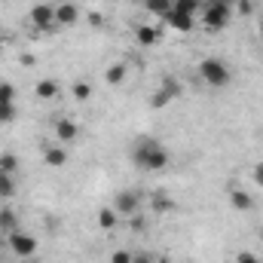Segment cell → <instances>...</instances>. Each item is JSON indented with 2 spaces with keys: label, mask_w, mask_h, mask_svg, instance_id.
Returning a JSON list of instances; mask_svg holds the SVG:
<instances>
[{
  "label": "cell",
  "mask_w": 263,
  "mask_h": 263,
  "mask_svg": "<svg viewBox=\"0 0 263 263\" xmlns=\"http://www.w3.org/2000/svg\"><path fill=\"white\" fill-rule=\"evenodd\" d=\"M43 159H46V165H65L67 162V153L62 150V147H46V153H43Z\"/></svg>",
  "instance_id": "obj_19"
},
{
  "label": "cell",
  "mask_w": 263,
  "mask_h": 263,
  "mask_svg": "<svg viewBox=\"0 0 263 263\" xmlns=\"http://www.w3.org/2000/svg\"><path fill=\"white\" fill-rule=\"evenodd\" d=\"M181 86L175 83V80H165L162 86H159V92H153V98H150V107H156V110H162V107H168L175 98H181Z\"/></svg>",
  "instance_id": "obj_6"
},
{
  "label": "cell",
  "mask_w": 263,
  "mask_h": 263,
  "mask_svg": "<svg viewBox=\"0 0 263 263\" xmlns=\"http://www.w3.org/2000/svg\"><path fill=\"white\" fill-rule=\"evenodd\" d=\"M12 196H15V175L0 172V202H9Z\"/></svg>",
  "instance_id": "obj_15"
},
{
  "label": "cell",
  "mask_w": 263,
  "mask_h": 263,
  "mask_svg": "<svg viewBox=\"0 0 263 263\" xmlns=\"http://www.w3.org/2000/svg\"><path fill=\"white\" fill-rule=\"evenodd\" d=\"M144 6H147V9H150L153 15H162V18H165V15L172 12L175 0H144Z\"/></svg>",
  "instance_id": "obj_18"
},
{
  "label": "cell",
  "mask_w": 263,
  "mask_h": 263,
  "mask_svg": "<svg viewBox=\"0 0 263 263\" xmlns=\"http://www.w3.org/2000/svg\"><path fill=\"white\" fill-rule=\"evenodd\" d=\"M138 208H141V193H138V190H120V193L114 196V211H117L120 217H135Z\"/></svg>",
  "instance_id": "obj_4"
},
{
  "label": "cell",
  "mask_w": 263,
  "mask_h": 263,
  "mask_svg": "<svg viewBox=\"0 0 263 263\" xmlns=\"http://www.w3.org/2000/svg\"><path fill=\"white\" fill-rule=\"evenodd\" d=\"M199 77H202V83L205 86H211V89H227L230 83H233V70L227 62H220V59H202L199 62Z\"/></svg>",
  "instance_id": "obj_3"
},
{
  "label": "cell",
  "mask_w": 263,
  "mask_h": 263,
  "mask_svg": "<svg viewBox=\"0 0 263 263\" xmlns=\"http://www.w3.org/2000/svg\"><path fill=\"white\" fill-rule=\"evenodd\" d=\"M132 263H156V257H153L150 251H135V254H132Z\"/></svg>",
  "instance_id": "obj_26"
},
{
  "label": "cell",
  "mask_w": 263,
  "mask_h": 263,
  "mask_svg": "<svg viewBox=\"0 0 263 263\" xmlns=\"http://www.w3.org/2000/svg\"><path fill=\"white\" fill-rule=\"evenodd\" d=\"M55 135H59V141L70 144V141H77V135H80V126H77L73 120H67V117H59V120H55Z\"/></svg>",
  "instance_id": "obj_11"
},
{
  "label": "cell",
  "mask_w": 263,
  "mask_h": 263,
  "mask_svg": "<svg viewBox=\"0 0 263 263\" xmlns=\"http://www.w3.org/2000/svg\"><path fill=\"white\" fill-rule=\"evenodd\" d=\"M0 230H3L6 236L18 230V220H15V214H12V208H9V205H3V208H0Z\"/></svg>",
  "instance_id": "obj_16"
},
{
  "label": "cell",
  "mask_w": 263,
  "mask_h": 263,
  "mask_svg": "<svg viewBox=\"0 0 263 263\" xmlns=\"http://www.w3.org/2000/svg\"><path fill=\"white\" fill-rule=\"evenodd\" d=\"M12 120H15V104L0 101V126H6V123H12Z\"/></svg>",
  "instance_id": "obj_23"
},
{
  "label": "cell",
  "mask_w": 263,
  "mask_h": 263,
  "mask_svg": "<svg viewBox=\"0 0 263 263\" xmlns=\"http://www.w3.org/2000/svg\"><path fill=\"white\" fill-rule=\"evenodd\" d=\"M230 205L236 211H248V208H254V199L248 196L245 190H239V187H230Z\"/></svg>",
  "instance_id": "obj_13"
},
{
  "label": "cell",
  "mask_w": 263,
  "mask_h": 263,
  "mask_svg": "<svg viewBox=\"0 0 263 263\" xmlns=\"http://www.w3.org/2000/svg\"><path fill=\"white\" fill-rule=\"evenodd\" d=\"M110 263H132V251H126V248L114 251V254H110Z\"/></svg>",
  "instance_id": "obj_25"
},
{
  "label": "cell",
  "mask_w": 263,
  "mask_h": 263,
  "mask_svg": "<svg viewBox=\"0 0 263 263\" xmlns=\"http://www.w3.org/2000/svg\"><path fill=\"white\" fill-rule=\"evenodd\" d=\"M31 25L40 28V31L52 28V25H55V6H49V3H37V6L31 9Z\"/></svg>",
  "instance_id": "obj_7"
},
{
  "label": "cell",
  "mask_w": 263,
  "mask_h": 263,
  "mask_svg": "<svg viewBox=\"0 0 263 263\" xmlns=\"http://www.w3.org/2000/svg\"><path fill=\"white\" fill-rule=\"evenodd\" d=\"M129 159H132V165L141 168V172H162V168L168 165V150H165L156 138L141 135V138L132 141Z\"/></svg>",
  "instance_id": "obj_1"
},
{
  "label": "cell",
  "mask_w": 263,
  "mask_h": 263,
  "mask_svg": "<svg viewBox=\"0 0 263 263\" xmlns=\"http://www.w3.org/2000/svg\"><path fill=\"white\" fill-rule=\"evenodd\" d=\"M77 18H80V6H77V3H59V6H55V25H59V28L77 25Z\"/></svg>",
  "instance_id": "obj_9"
},
{
  "label": "cell",
  "mask_w": 263,
  "mask_h": 263,
  "mask_svg": "<svg viewBox=\"0 0 263 263\" xmlns=\"http://www.w3.org/2000/svg\"><path fill=\"white\" fill-rule=\"evenodd\" d=\"M34 95H37L40 101H52V98H59V95H62V83H59V80H52V77H46V80L34 83Z\"/></svg>",
  "instance_id": "obj_8"
},
{
  "label": "cell",
  "mask_w": 263,
  "mask_h": 263,
  "mask_svg": "<svg viewBox=\"0 0 263 263\" xmlns=\"http://www.w3.org/2000/svg\"><path fill=\"white\" fill-rule=\"evenodd\" d=\"M260 34H263V22H260Z\"/></svg>",
  "instance_id": "obj_32"
},
{
  "label": "cell",
  "mask_w": 263,
  "mask_h": 263,
  "mask_svg": "<svg viewBox=\"0 0 263 263\" xmlns=\"http://www.w3.org/2000/svg\"><path fill=\"white\" fill-rule=\"evenodd\" d=\"M172 9L187 12V15H199V12H202V0H175V6H172Z\"/></svg>",
  "instance_id": "obj_20"
},
{
  "label": "cell",
  "mask_w": 263,
  "mask_h": 263,
  "mask_svg": "<svg viewBox=\"0 0 263 263\" xmlns=\"http://www.w3.org/2000/svg\"><path fill=\"white\" fill-rule=\"evenodd\" d=\"M73 98H77V101H89V98H92V86H89L86 80L73 83Z\"/></svg>",
  "instance_id": "obj_22"
},
{
  "label": "cell",
  "mask_w": 263,
  "mask_h": 263,
  "mask_svg": "<svg viewBox=\"0 0 263 263\" xmlns=\"http://www.w3.org/2000/svg\"><path fill=\"white\" fill-rule=\"evenodd\" d=\"M0 101L15 104V86H12V83H0Z\"/></svg>",
  "instance_id": "obj_24"
},
{
  "label": "cell",
  "mask_w": 263,
  "mask_h": 263,
  "mask_svg": "<svg viewBox=\"0 0 263 263\" xmlns=\"http://www.w3.org/2000/svg\"><path fill=\"white\" fill-rule=\"evenodd\" d=\"M135 40H138L141 46H156V43L162 40V34H159V28H153V25H138V28H135Z\"/></svg>",
  "instance_id": "obj_12"
},
{
  "label": "cell",
  "mask_w": 263,
  "mask_h": 263,
  "mask_svg": "<svg viewBox=\"0 0 263 263\" xmlns=\"http://www.w3.org/2000/svg\"><path fill=\"white\" fill-rule=\"evenodd\" d=\"M126 73H129V65L120 62V65H110L107 70H104V80H107V86H123Z\"/></svg>",
  "instance_id": "obj_14"
},
{
  "label": "cell",
  "mask_w": 263,
  "mask_h": 263,
  "mask_svg": "<svg viewBox=\"0 0 263 263\" xmlns=\"http://www.w3.org/2000/svg\"><path fill=\"white\" fill-rule=\"evenodd\" d=\"M233 18V0H202V25L205 31H223Z\"/></svg>",
  "instance_id": "obj_2"
},
{
  "label": "cell",
  "mask_w": 263,
  "mask_h": 263,
  "mask_svg": "<svg viewBox=\"0 0 263 263\" xmlns=\"http://www.w3.org/2000/svg\"><path fill=\"white\" fill-rule=\"evenodd\" d=\"M9 251L18 254V257H34L37 254V239L22 233V230H15V233H9Z\"/></svg>",
  "instance_id": "obj_5"
},
{
  "label": "cell",
  "mask_w": 263,
  "mask_h": 263,
  "mask_svg": "<svg viewBox=\"0 0 263 263\" xmlns=\"http://www.w3.org/2000/svg\"><path fill=\"white\" fill-rule=\"evenodd\" d=\"M153 208L168 211V208H172V199H168V196H153Z\"/></svg>",
  "instance_id": "obj_27"
},
{
  "label": "cell",
  "mask_w": 263,
  "mask_h": 263,
  "mask_svg": "<svg viewBox=\"0 0 263 263\" xmlns=\"http://www.w3.org/2000/svg\"><path fill=\"white\" fill-rule=\"evenodd\" d=\"M236 263H260V260H257V254H251V251H239V254H236Z\"/></svg>",
  "instance_id": "obj_28"
},
{
  "label": "cell",
  "mask_w": 263,
  "mask_h": 263,
  "mask_svg": "<svg viewBox=\"0 0 263 263\" xmlns=\"http://www.w3.org/2000/svg\"><path fill=\"white\" fill-rule=\"evenodd\" d=\"M156 263H168V260H165V257H159V260H156Z\"/></svg>",
  "instance_id": "obj_30"
},
{
  "label": "cell",
  "mask_w": 263,
  "mask_h": 263,
  "mask_svg": "<svg viewBox=\"0 0 263 263\" xmlns=\"http://www.w3.org/2000/svg\"><path fill=\"white\" fill-rule=\"evenodd\" d=\"M251 178H254V184H257V187L263 190V162H257V165H254V172H251Z\"/></svg>",
  "instance_id": "obj_29"
},
{
  "label": "cell",
  "mask_w": 263,
  "mask_h": 263,
  "mask_svg": "<svg viewBox=\"0 0 263 263\" xmlns=\"http://www.w3.org/2000/svg\"><path fill=\"white\" fill-rule=\"evenodd\" d=\"M0 172L15 175V172H18V156H15V153H0Z\"/></svg>",
  "instance_id": "obj_21"
},
{
  "label": "cell",
  "mask_w": 263,
  "mask_h": 263,
  "mask_svg": "<svg viewBox=\"0 0 263 263\" xmlns=\"http://www.w3.org/2000/svg\"><path fill=\"white\" fill-rule=\"evenodd\" d=\"M0 49H3V37H0Z\"/></svg>",
  "instance_id": "obj_31"
},
{
  "label": "cell",
  "mask_w": 263,
  "mask_h": 263,
  "mask_svg": "<svg viewBox=\"0 0 263 263\" xmlns=\"http://www.w3.org/2000/svg\"><path fill=\"white\" fill-rule=\"evenodd\" d=\"M117 220H120V214L114 211V205L98 211V227H101V230H114V227H117Z\"/></svg>",
  "instance_id": "obj_17"
},
{
  "label": "cell",
  "mask_w": 263,
  "mask_h": 263,
  "mask_svg": "<svg viewBox=\"0 0 263 263\" xmlns=\"http://www.w3.org/2000/svg\"><path fill=\"white\" fill-rule=\"evenodd\" d=\"M165 22H168V28H175V31H181V34H190L193 25H196V15H187V12L172 9V12L165 15Z\"/></svg>",
  "instance_id": "obj_10"
}]
</instances>
